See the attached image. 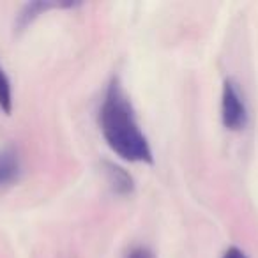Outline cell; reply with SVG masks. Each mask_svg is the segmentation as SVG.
Here are the masks:
<instances>
[{
  "label": "cell",
  "mask_w": 258,
  "mask_h": 258,
  "mask_svg": "<svg viewBox=\"0 0 258 258\" xmlns=\"http://www.w3.org/2000/svg\"><path fill=\"white\" fill-rule=\"evenodd\" d=\"M127 258H156V256H154V253L149 249V247L138 246V247H135V249L129 251Z\"/></svg>",
  "instance_id": "52a82bcc"
},
{
  "label": "cell",
  "mask_w": 258,
  "mask_h": 258,
  "mask_svg": "<svg viewBox=\"0 0 258 258\" xmlns=\"http://www.w3.org/2000/svg\"><path fill=\"white\" fill-rule=\"evenodd\" d=\"M104 177H106L108 186L117 195H131L135 191V179L131 173L111 161H103Z\"/></svg>",
  "instance_id": "277c9868"
},
{
  "label": "cell",
  "mask_w": 258,
  "mask_h": 258,
  "mask_svg": "<svg viewBox=\"0 0 258 258\" xmlns=\"http://www.w3.org/2000/svg\"><path fill=\"white\" fill-rule=\"evenodd\" d=\"M223 258H249L246 253H244L240 247H237V246H232V247H228V249L225 251V254H223Z\"/></svg>",
  "instance_id": "ba28073f"
},
{
  "label": "cell",
  "mask_w": 258,
  "mask_h": 258,
  "mask_svg": "<svg viewBox=\"0 0 258 258\" xmlns=\"http://www.w3.org/2000/svg\"><path fill=\"white\" fill-rule=\"evenodd\" d=\"M221 122L228 131H240L247 124V106L239 83L226 78L221 92Z\"/></svg>",
  "instance_id": "7a4b0ae2"
},
{
  "label": "cell",
  "mask_w": 258,
  "mask_h": 258,
  "mask_svg": "<svg viewBox=\"0 0 258 258\" xmlns=\"http://www.w3.org/2000/svg\"><path fill=\"white\" fill-rule=\"evenodd\" d=\"M82 6L80 2H51V0H36V2H29L25 4L20 13L16 15L15 20V32L20 34L23 30H27L43 13L50 11L55 8H78Z\"/></svg>",
  "instance_id": "3957f363"
},
{
  "label": "cell",
  "mask_w": 258,
  "mask_h": 258,
  "mask_svg": "<svg viewBox=\"0 0 258 258\" xmlns=\"http://www.w3.org/2000/svg\"><path fill=\"white\" fill-rule=\"evenodd\" d=\"M0 110L4 113H11L13 110V94H11V82L6 75L4 68L0 66Z\"/></svg>",
  "instance_id": "8992f818"
},
{
  "label": "cell",
  "mask_w": 258,
  "mask_h": 258,
  "mask_svg": "<svg viewBox=\"0 0 258 258\" xmlns=\"http://www.w3.org/2000/svg\"><path fill=\"white\" fill-rule=\"evenodd\" d=\"M99 124L108 147L117 156L129 163H154L151 144L140 129L133 103L118 78L111 80L106 89Z\"/></svg>",
  "instance_id": "6da1fadb"
},
{
  "label": "cell",
  "mask_w": 258,
  "mask_h": 258,
  "mask_svg": "<svg viewBox=\"0 0 258 258\" xmlns=\"http://www.w3.org/2000/svg\"><path fill=\"white\" fill-rule=\"evenodd\" d=\"M20 175V158L15 149L0 151V187L13 184Z\"/></svg>",
  "instance_id": "5b68a950"
}]
</instances>
